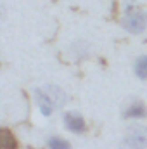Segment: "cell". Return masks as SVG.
I'll return each instance as SVG.
<instances>
[{
    "instance_id": "obj_1",
    "label": "cell",
    "mask_w": 147,
    "mask_h": 149,
    "mask_svg": "<svg viewBox=\"0 0 147 149\" xmlns=\"http://www.w3.org/2000/svg\"><path fill=\"white\" fill-rule=\"evenodd\" d=\"M147 146V128L144 127H130L125 139L121 149H146Z\"/></svg>"
},
{
    "instance_id": "obj_2",
    "label": "cell",
    "mask_w": 147,
    "mask_h": 149,
    "mask_svg": "<svg viewBox=\"0 0 147 149\" xmlns=\"http://www.w3.org/2000/svg\"><path fill=\"white\" fill-rule=\"evenodd\" d=\"M123 26L130 33H140L147 28V14L142 10H128L123 17Z\"/></svg>"
},
{
    "instance_id": "obj_3",
    "label": "cell",
    "mask_w": 147,
    "mask_h": 149,
    "mask_svg": "<svg viewBox=\"0 0 147 149\" xmlns=\"http://www.w3.org/2000/svg\"><path fill=\"white\" fill-rule=\"evenodd\" d=\"M35 95H37V101H38V106H40V111L43 113L45 116H50V113L54 111L57 106H55V102L52 101V97L45 92V88H38L37 92H35Z\"/></svg>"
},
{
    "instance_id": "obj_4",
    "label": "cell",
    "mask_w": 147,
    "mask_h": 149,
    "mask_svg": "<svg viewBox=\"0 0 147 149\" xmlns=\"http://www.w3.org/2000/svg\"><path fill=\"white\" fill-rule=\"evenodd\" d=\"M64 123H66V127H68L71 132H74V134H81V132L85 130L83 118L78 116V114H74V113H68V114L64 116Z\"/></svg>"
},
{
    "instance_id": "obj_5",
    "label": "cell",
    "mask_w": 147,
    "mask_h": 149,
    "mask_svg": "<svg viewBox=\"0 0 147 149\" xmlns=\"http://www.w3.org/2000/svg\"><path fill=\"white\" fill-rule=\"evenodd\" d=\"M146 114V108H144V104L142 102H132L128 108H126V111H125V116H128V118H142Z\"/></svg>"
},
{
    "instance_id": "obj_6",
    "label": "cell",
    "mask_w": 147,
    "mask_h": 149,
    "mask_svg": "<svg viewBox=\"0 0 147 149\" xmlns=\"http://www.w3.org/2000/svg\"><path fill=\"white\" fill-rule=\"evenodd\" d=\"M0 142H2V148L3 149H16V139H14V135L9 130H2Z\"/></svg>"
},
{
    "instance_id": "obj_7",
    "label": "cell",
    "mask_w": 147,
    "mask_h": 149,
    "mask_svg": "<svg viewBox=\"0 0 147 149\" xmlns=\"http://www.w3.org/2000/svg\"><path fill=\"white\" fill-rule=\"evenodd\" d=\"M135 73L139 78H147V56H142L135 61Z\"/></svg>"
},
{
    "instance_id": "obj_8",
    "label": "cell",
    "mask_w": 147,
    "mask_h": 149,
    "mask_svg": "<svg viewBox=\"0 0 147 149\" xmlns=\"http://www.w3.org/2000/svg\"><path fill=\"white\" fill-rule=\"evenodd\" d=\"M49 148L50 149H69V144L66 141H62L61 137H52L49 141Z\"/></svg>"
},
{
    "instance_id": "obj_9",
    "label": "cell",
    "mask_w": 147,
    "mask_h": 149,
    "mask_svg": "<svg viewBox=\"0 0 147 149\" xmlns=\"http://www.w3.org/2000/svg\"><path fill=\"white\" fill-rule=\"evenodd\" d=\"M135 2H137V0H123V5H125V12L132 10V9H133V5H135Z\"/></svg>"
}]
</instances>
